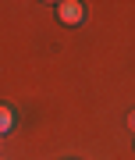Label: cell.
Segmentation results:
<instances>
[{
	"instance_id": "obj_1",
	"label": "cell",
	"mask_w": 135,
	"mask_h": 160,
	"mask_svg": "<svg viewBox=\"0 0 135 160\" xmlns=\"http://www.w3.org/2000/svg\"><path fill=\"white\" fill-rule=\"evenodd\" d=\"M57 18H61L64 25H78L85 18V7L78 4V0H61V4H57Z\"/></svg>"
},
{
	"instance_id": "obj_2",
	"label": "cell",
	"mask_w": 135,
	"mask_h": 160,
	"mask_svg": "<svg viewBox=\"0 0 135 160\" xmlns=\"http://www.w3.org/2000/svg\"><path fill=\"white\" fill-rule=\"evenodd\" d=\"M11 128H14V110L7 107V103H0V135L11 132Z\"/></svg>"
},
{
	"instance_id": "obj_3",
	"label": "cell",
	"mask_w": 135,
	"mask_h": 160,
	"mask_svg": "<svg viewBox=\"0 0 135 160\" xmlns=\"http://www.w3.org/2000/svg\"><path fill=\"white\" fill-rule=\"evenodd\" d=\"M128 128L135 132V110H132V114H128Z\"/></svg>"
}]
</instances>
